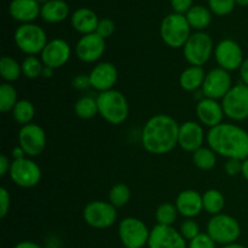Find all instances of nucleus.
I'll return each mask as SVG.
<instances>
[{
  "label": "nucleus",
  "instance_id": "37998d69",
  "mask_svg": "<svg viewBox=\"0 0 248 248\" xmlns=\"http://www.w3.org/2000/svg\"><path fill=\"white\" fill-rule=\"evenodd\" d=\"M72 85L75 90H79V91H85L89 87H91L90 84V77L87 74H79L77 77L73 78Z\"/></svg>",
  "mask_w": 248,
  "mask_h": 248
},
{
  "label": "nucleus",
  "instance_id": "de8ad7c7",
  "mask_svg": "<svg viewBox=\"0 0 248 248\" xmlns=\"http://www.w3.org/2000/svg\"><path fill=\"white\" fill-rule=\"evenodd\" d=\"M14 248H43V247L39 246L36 242H33V241H21L18 242V244L15 245Z\"/></svg>",
  "mask_w": 248,
  "mask_h": 248
},
{
  "label": "nucleus",
  "instance_id": "dca6fc26",
  "mask_svg": "<svg viewBox=\"0 0 248 248\" xmlns=\"http://www.w3.org/2000/svg\"><path fill=\"white\" fill-rule=\"evenodd\" d=\"M72 55V47L64 39L56 38L48 40L45 48L40 53V58L45 67L58 69L69 61Z\"/></svg>",
  "mask_w": 248,
  "mask_h": 248
},
{
  "label": "nucleus",
  "instance_id": "bb28decb",
  "mask_svg": "<svg viewBox=\"0 0 248 248\" xmlns=\"http://www.w3.org/2000/svg\"><path fill=\"white\" fill-rule=\"evenodd\" d=\"M203 210L211 216L220 215L225 206V199L218 189H208L202 194Z\"/></svg>",
  "mask_w": 248,
  "mask_h": 248
},
{
  "label": "nucleus",
  "instance_id": "3c124183",
  "mask_svg": "<svg viewBox=\"0 0 248 248\" xmlns=\"http://www.w3.org/2000/svg\"><path fill=\"white\" fill-rule=\"evenodd\" d=\"M220 248H247L246 246L241 244H237V242H234V244H230V245H225V246H222Z\"/></svg>",
  "mask_w": 248,
  "mask_h": 248
},
{
  "label": "nucleus",
  "instance_id": "a211bd4d",
  "mask_svg": "<svg viewBox=\"0 0 248 248\" xmlns=\"http://www.w3.org/2000/svg\"><path fill=\"white\" fill-rule=\"evenodd\" d=\"M206 133L203 126L196 121H186L179 125L178 145L182 150L194 153L202 147L206 140Z\"/></svg>",
  "mask_w": 248,
  "mask_h": 248
},
{
  "label": "nucleus",
  "instance_id": "6e6552de",
  "mask_svg": "<svg viewBox=\"0 0 248 248\" xmlns=\"http://www.w3.org/2000/svg\"><path fill=\"white\" fill-rule=\"evenodd\" d=\"M82 218L85 223L93 229H108L115 224L118 213L110 202L96 200L85 206Z\"/></svg>",
  "mask_w": 248,
  "mask_h": 248
},
{
  "label": "nucleus",
  "instance_id": "473e14b6",
  "mask_svg": "<svg viewBox=\"0 0 248 248\" xmlns=\"http://www.w3.org/2000/svg\"><path fill=\"white\" fill-rule=\"evenodd\" d=\"M178 215L179 213L177 211L176 205L171 202H164L157 207L156 212H155V218H156L157 224L172 227L176 222Z\"/></svg>",
  "mask_w": 248,
  "mask_h": 248
},
{
  "label": "nucleus",
  "instance_id": "c756f323",
  "mask_svg": "<svg viewBox=\"0 0 248 248\" xmlns=\"http://www.w3.org/2000/svg\"><path fill=\"white\" fill-rule=\"evenodd\" d=\"M74 111L78 118L90 120L93 119L98 114V106H97V99L93 97L84 96L78 99L74 104Z\"/></svg>",
  "mask_w": 248,
  "mask_h": 248
},
{
  "label": "nucleus",
  "instance_id": "9b49d317",
  "mask_svg": "<svg viewBox=\"0 0 248 248\" xmlns=\"http://www.w3.org/2000/svg\"><path fill=\"white\" fill-rule=\"evenodd\" d=\"M9 174L17 186L24 189L36 186L41 181V169L31 157L14 160Z\"/></svg>",
  "mask_w": 248,
  "mask_h": 248
},
{
  "label": "nucleus",
  "instance_id": "49530a36",
  "mask_svg": "<svg viewBox=\"0 0 248 248\" xmlns=\"http://www.w3.org/2000/svg\"><path fill=\"white\" fill-rule=\"evenodd\" d=\"M12 157H14V160H19L23 159V157H27V155L24 153V150L19 145H17V147H15L12 149Z\"/></svg>",
  "mask_w": 248,
  "mask_h": 248
},
{
  "label": "nucleus",
  "instance_id": "72a5a7b5",
  "mask_svg": "<svg viewBox=\"0 0 248 248\" xmlns=\"http://www.w3.org/2000/svg\"><path fill=\"white\" fill-rule=\"evenodd\" d=\"M131 199V190L126 184L118 183L111 186L109 191V202L115 208L124 207L127 205Z\"/></svg>",
  "mask_w": 248,
  "mask_h": 248
},
{
  "label": "nucleus",
  "instance_id": "0eeeda50",
  "mask_svg": "<svg viewBox=\"0 0 248 248\" xmlns=\"http://www.w3.org/2000/svg\"><path fill=\"white\" fill-rule=\"evenodd\" d=\"M207 234L220 246L234 244L241 235V227L237 219L229 215L212 216L207 223Z\"/></svg>",
  "mask_w": 248,
  "mask_h": 248
},
{
  "label": "nucleus",
  "instance_id": "c85d7f7f",
  "mask_svg": "<svg viewBox=\"0 0 248 248\" xmlns=\"http://www.w3.org/2000/svg\"><path fill=\"white\" fill-rule=\"evenodd\" d=\"M34 115H35V108H34V104L28 99H19L15 108L12 109V116L15 121L22 126L31 124Z\"/></svg>",
  "mask_w": 248,
  "mask_h": 248
},
{
  "label": "nucleus",
  "instance_id": "a878e982",
  "mask_svg": "<svg viewBox=\"0 0 248 248\" xmlns=\"http://www.w3.org/2000/svg\"><path fill=\"white\" fill-rule=\"evenodd\" d=\"M186 17L191 29H195L196 31H203V29L207 28L212 22V12L208 7L202 5H194L186 12Z\"/></svg>",
  "mask_w": 248,
  "mask_h": 248
},
{
  "label": "nucleus",
  "instance_id": "412c9836",
  "mask_svg": "<svg viewBox=\"0 0 248 248\" xmlns=\"http://www.w3.org/2000/svg\"><path fill=\"white\" fill-rule=\"evenodd\" d=\"M177 211L184 218H195L202 212L203 202L202 195L194 189H186L181 191L176 199Z\"/></svg>",
  "mask_w": 248,
  "mask_h": 248
},
{
  "label": "nucleus",
  "instance_id": "b1692460",
  "mask_svg": "<svg viewBox=\"0 0 248 248\" xmlns=\"http://www.w3.org/2000/svg\"><path fill=\"white\" fill-rule=\"evenodd\" d=\"M69 5L64 0H48L41 5L40 17L47 23H61L69 16Z\"/></svg>",
  "mask_w": 248,
  "mask_h": 248
},
{
  "label": "nucleus",
  "instance_id": "58836bf2",
  "mask_svg": "<svg viewBox=\"0 0 248 248\" xmlns=\"http://www.w3.org/2000/svg\"><path fill=\"white\" fill-rule=\"evenodd\" d=\"M115 31V23H114L113 19L110 18H102L99 19V23L97 26L96 33L98 34L101 38H103L104 40L108 38H110L111 35Z\"/></svg>",
  "mask_w": 248,
  "mask_h": 248
},
{
  "label": "nucleus",
  "instance_id": "a18cd8bd",
  "mask_svg": "<svg viewBox=\"0 0 248 248\" xmlns=\"http://www.w3.org/2000/svg\"><path fill=\"white\" fill-rule=\"evenodd\" d=\"M240 72V78H241L242 84L247 85L248 86V58H245L244 63L241 64L239 69Z\"/></svg>",
  "mask_w": 248,
  "mask_h": 248
},
{
  "label": "nucleus",
  "instance_id": "4be33fe9",
  "mask_svg": "<svg viewBox=\"0 0 248 248\" xmlns=\"http://www.w3.org/2000/svg\"><path fill=\"white\" fill-rule=\"evenodd\" d=\"M41 5L36 0H12L9 5V14L21 24L34 23L40 16Z\"/></svg>",
  "mask_w": 248,
  "mask_h": 248
},
{
  "label": "nucleus",
  "instance_id": "f8f14e48",
  "mask_svg": "<svg viewBox=\"0 0 248 248\" xmlns=\"http://www.w3.org/2000/svg\"><path fill=\"white\" fill-rule=\"evenodd\" d=\"M213 55H215L216 62L218 63L219 68L227 70V72L239 70L245 61L241 46L232 39L220 40L216 45Z\"/></svg>",
  "mask_w": 248,
  "mask_h": 248
},
{
  "label": "nucleus",
  "instance_id": "79ce46f5",
  "mask_svg": "<svg viewBox=\"0 0 248 248\" xmlns=\"http://www.w3.org/2000/svg\"><path fill=\"white\" fill-rule=\"evenodd\" d=\"M173 12L179 15H186L194 6L193 0H170Z\"/></svg>",
  "mask_w": 248,
  "mask_h": 248
},
{
  "label": "nucleus",
  "instance_id": "09e8293b",
  "mask_svg": "<svg viewBox=\"0 0 248 248\" xmlns=\"http://www.w3.org/2000/svg\"><path fill=\"white\" fill-rule=\"evenodd\" d=\"M53 72H55V69H52V68H50V67H45V65H44V69H43V73H41V77L45 78V79H50V78H52Z\"/></svg>",
  "mask_w": 248,
  "mask_h": 248
},
{
  "label": "nucleus",
  "instance_id": "ddd939ff",
  "mask_svg": "<svg viewBox=\"0 0 248 248\" xmlns=\"http://www.w3.org/2000/svg\"><path fill=\"white\" fill-rule=\"evenodd\" d=\"M232 87V79L230 77V72L222 69V68H215L211 69L206 74L205 81H203L201 92L206 98L211 99H223L227 96L228 92Z\"/></svg>",
  "mask_w": 248,
  "mask_h": 248
},
{
  "label": "nucleus",
  "instance_id": "2f4dec72",
  "mask_svg": "<svg viewBox=\"0 0 248 248\" xmlns=\"http://www.w3.org/2000/svg\"><path fill=\"white\" fill-rule=\"evenodd\" d=\"M18 102L17 90L9 82H2L0 85V110L2 113L12 111Z\"/></svg>",
  "mask_w": 248,
  "mask_h": 248
},
{
  "label": "nucleus",
  "instance_id": "603ef678",
  "mask_svg": "<svg viewBox=\"0 0 248 248\" xmlns=\"http://www.w3.org/2000/svg\"><path fill=\"white\" fill-rule=\"evenodd\" d=\"M239 6H248V0H235Z\"/></svg>",
  "mask_w": 248,
  "mask_h": 248
},
{
  "label": "nucleus",
  "instance_id": "f704fd0d",
  "mask_svg": "<svg viewBox=\"0 0 248 248\" xmlns=\"http://www.w3.org/2000/svg\"><path fill=\"white\" fill-rule=\"evenodd\" d=\"M22 64V74L27 78V79H36V78L41 77V73L44 69V63L41 58L36 57V56H28L23 60Z\"/></svg>",
  "mask_w": 248,
  "mask_h": 248
},
{
  "label": "nucleus",
  "instance_id": "e433bc0d",
  "mask_svg": "<svg viewBox=\"0 0 248 248\" xmlns=\"http://www.w3.org/2000/svg\"><path fill=\"white\" fill-rule=\"evenodd\" d=\"M179 232L182 234V236L186 240V241H191L193 239H195L198 235H200V225L198 224V222L193 219V218H186V220L181 223L179 225Z\"/></svg>",
  "mask_w": 248,
  "mask_h": 248
},
{
  "label": "nucleus",
  "instance_id": "4c0bfd02",
  "mask_svg": "<svg viewBox=\"0 0 248 248\" xmlns=\"http://www.w3.org/2000/svg\"><path fill=\"white\" fill-rule=\"evenodd\" d=\"M188 248H217V244L211 239L207 232H201L195 239L188 242Z\"/></svg>",
  "mask_w": 248,
  "mask_h": 248
},
{
  "label": "nucleus",
  "instance_id": "4468645a",
  "mask_svg": "<svg viewBox=\"0 0 248 248\" xmlns=\"http://www.w3.org/2000/svg\"><path fill=\"white\" fill-rule=\"evenodd\" d=\"M18 145L28 157L39 156L46 148V133L36 124L24 125L18 131Z\"/></svg>",
  "mask_w": 248,
  "mask_h": 248
},
{
  "label": "nucleus",
  "instance_id": "5701e85b",
  "mask_svg": "<svg viewBox=\"0 0 248 248\" xmlns=\"http://www.w3.org/2000/svg\"><path fill=\"white\" fill-rule=\"evenodd\" d=\"M70 23H72L74 31L82 35H86V34L96 33L99 18L93 10L89 9V7H80L72 14Z\"/></svg>",
  "mask_w": 248,
  "mask_h": 248
},
{
  "label": "nucleus",
  "instance_id": "f03ea898",
  "mask_svg": "<svg viewBox=\"0 0 248 248\" xmlns=\"http://www.w3.org/2000/svg\"><path fill=\"white\" fill-rule=\"evenodd\" d=\"M206 140L216 154L227 160L244 161L248 157V132L234 124L223 123L210 128Z\"/></svg>",
  "mask_w": 248,
  "mask_h": 248
},
{
  "label": "nucleus",
  "instance_id": "cd10ccee",
  "mask_svg": "<svg viewBox=\"0 0 248 248\" xmlns=\"http://www.w3.org/2000/svg\"><path fill=\"white\" fill-rule=\"evenodd\" d=\"M0 74L5 82L17 81L21 78L22 74V64H19L14 57L4 56L0 61Z\"/></svg>",
  "mask_w": 248,
  "mask_h": 248
},
{
  "label": "nucleus",
  "instance_id": "393cba45",
  "mask_svg": "<svg viewBox=\"0 0 248 248\" xmlns=\"http://www.w3.org/2000/svg\"><path fill=\"white\" fill-rule=\"evenodd\" d=\"M206 74L207 73L203 70L202 67L190 65V67L186 68L179 75V85L184 91L195 92L202 87Z\"/></svg>",
  "mask_w": 248,
  "mask_h": 248
},
{
  "label": "nucleus",
  "instance_id": "aec40b11",
  "mask_svg": "<svg viewBox=\"0 0 248 248\" xmlns=\"http://www.w3.org/2000/svg\"><path fill=\"white\" fill-rule=\"evenodd\" d=\"M195 110L201 125L208 128H213L223 124V119L225 116L222 103L216 99L206 98V97L198 102Z\"/></svg>",
  "mask_w": 248,
  "mask_h": 248
},
{
  "label": "nucleus",
  "instance_id": "7c9ffc66",
  "mask_svg": "<svg viewBox=\"0 0 248 248\" xmlns=\"http://www.w3.org/2000/svg\"><path fill=\"white\" fill-rule=\"evenodd\" d=\"M193 161L201 171H210L217 164V154L210 147H201L193 153Z\"/></svg>",
  "mask_w": 248,
  "mask_h": 248
},
{
  "label": "nucleus",
  "instance_id": "c03bdc74",
  "mask_svg": "<svg viewBox=\"0 0 248 248\" xmlns=\"http://www.w3.org/2000/svg\"><path fill=\"white\" fill-rule=\"evenodd\" d=\"M12 161H10L9 157L6 155L2 154L0 156V176L4 177L7 172H10V167H11Z\"/></svg>",
  "mask_w": 248,
  "mask_h": 248
},
{
  "label": "nucleus",
  "instance_id": "ea45409f",
  "mask_svg": "<svg viewBox=\"0 0 248 248\" xmlns=\"http://www.w3.org/2000/svg\"><path fill=\"white\" fill-rule=\"evenodd\" d=\"M11 198L6 188H0V218H5L10 211Z\"/></svg>",
  "mask_w": 248,
  "mask_h": 248
},
{
  "label": "nucleus",
  "instance_id": "423d86ee",
  "mask_svg": "<svg viewBox=\"0 0 248 248\" xmlns=\"http://www.w3.org/2000/svg\"><path fill=\"white\" fill-rule=\"evenodd\" d=\"M213 40L206 31H195L190 35L183 47L186 62L195 67H203L215 53Z\"/></svg>",
  "mask_w": 248,
  "mask_h": 248
},
{
  "label": "nucleus",
  "instance_id": "864d4df0",
  "mask_svg": "<svg viewBox=\"0 0 248 248\" xmlns=\"http://www.w3.org/2000/svg\"><path fill=\"white\" fill-rule=\"evenodd\" d=\"M36 1H38L40 5H44V4H46V2H47L48 0H36Z\"/></svg>",
  "mask_w": 248,
  "mask_h": 248
},
{
  "label": "nucleus",
  "instance_id": "2eb2a0df",
  "mask_svg": "<svg viewBox=\"0 0 248 248\" xmlns=\"http://www.w3.org/2000/svg\"><path fill=\"white\" fill-rule=\"evenodd\" d=\"M148 248H188L186 240L173 227L156 224L150 230Z\"/></svg>",
  "mask_w": 248,
  "mask_h": 248
},
{
  "label": "nucleus",
  "instance_id": "a19ab883",
  "mask_svg": "<svg viewBox=\"0 0 248 248\" xmlns=\"http://www.w3.org/2000/svg\"><path fill=\"white\" fill-rule=\"evenodd\" d=\"M225 173L230 177H236L242 172V161L236 159H228L224 165Z\"/></svg>",
  "mask_w": 248,
  "mask_h": 248
},
{
  "label": "nucleus",
  "instance_id": "8fccbe9b",
  "mask_svg": "<svg viewBox=\"0 0 248 248\" xmlns=\"http://www.w3.org/2000/svg\"><path fill=\"white\" fill-rule=\"evenodd\" d=\"M241 174L244 176V178L248 182V157L246 160H244V161H242V172H241Z\"/></svg>",
  "mask_w": 248,
  "mask_h": 248
},
{
  "label": "nucleus",
  "instance_id": "39448f33",
  "mask_svg": "<svg viewBox=\"0 0 248 248\" xmlns=\"http://www.w3.org/2000/svg\"><path fill=\"white\" fill-rule=\"evenodd\" d=\"M14 40L17 47L28 56L41 53L48 43L46 31L35 23L19 24L15 31Z\"/></svg>",
  "mask_w": 248,
  "mask_h": 248
},
{
  "label": "nucleus",
  "instance_id": "c9c22d12",
  "mask_svg": "<svg viewBox=\"0 0 248 248\" xmlns=\"http://www.w3.org/2000/svg\"><path fill=\"white\" fill-rule=\"evenodd\" d=\"M207 1L208 9L213 15H217V16H228L234 11L236 6L235 0H207Z\"/></svg>",
  "mask_w": 248,
  "mask_h": 248
},
{
  "label": "nucleus",
  "instance_id": "7ed1b4c3",
  "mask_svg": "<svg viewBox=\"0 0 248 248\" xmlns=\"http://www.w3.org/2000/svg\"><path fill=\"white\" fill-rule=\"evenodd\" d=\"M98 114L111 125H120L128 118L130 107L123 92L113 89L97 96Z\"/></svg>",
  "mask_w": 248,
  "mask_h": 248
},
{
  "label": "nucleus",
  "instance_id": "f3484780",
  "mask_svg": "<svg viewBox=\"0 0 248 248\" xmlns=\"http://www.w3.org/2000/svg\"><path fill=\"white\" fill-rule=\"evenodd\" d=\"M106 51V40L97 33L82 35L75 45V53L81 62L94 63Z\"/></svg>",
  "mask_w": 248,
  "mask_h": 248
},
{
  "label": "nucleus",
  "instance_id": "f257e3e1",
  "mask_svg": "<svg viewBox=\"0 0 248 248\" xmlns=\"http://www.w3.org/2000/svg\"><path fill=\"white\" fill-rule=\"evenodd\" d=\"M179 124L167 114L152 116L143 126L140 132L142 147L149 154L164 155L178 145Z\"/></svg>",
  "mask_w": 248,
  "mask_h": 248
},
{
  "label": "nucleus",
  "instance_id": "9d476101",
  "mask_svg": "<svg viewBox=\"0 0 248 248\" xmlns=\"http://www.w3.org/2000/svg\"><path fill=\"white\" fill-rule=\"evenodd\" d=\"M222 107L227 118L232 121H245L248 119V86L237 84L232 87L222 99Z\"/></svg>",
  "mask_w": 248,
  "mask_h": 248
},
{
  "label": "nucleus",
  "instance_id": "1a4fd4ad",
  "mask_svg": "<svg viewBox=\"0 0 248 248\" xmlns=\"http://www.w3.org/2000/svg\"><path fill=\"white\" fill-rule=\"evenodd\" d=\"M119 237L125 248H143L148 245L150 230L143 220L126 217L119 223Z\"/></svg>",
  "mask_w": 248,
  "mask_h": 248
},
{
  "label": "nucleus",
  "instance_id": "6ab92c4d",
  "mask_svg": "<svg viewBox=\"0 0 248 248\" xmlns=\"http://www.w3.org/2000/svg\"><path fill=\"white\" fill-rule=\"evenodd\" d=\"M118 69L110 62H101L94 65L90 72V84L96 91L101 92L113 90L118 81Z\"/></svg>",
  "mask_w": 248,
  "mask_h": 248
},
{
  "label": "nucleus",
  "instance_id": "20e7f679",
  "mask_svg": "<svg viewBox=\"0 0 248 248\" xmlns=\"http://www.w3.org/2000/svg\"><path fill=\"white\" fill-rule=\"evenodd\" d=\"M191 34V27L186 15L172 12L167 15L160 24V36L162 41L172 48L184 47Z\"/></svg>",
  "mask_w": 248,
  "mask_h": 248
}]
</instances>
